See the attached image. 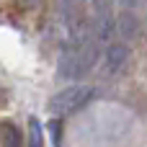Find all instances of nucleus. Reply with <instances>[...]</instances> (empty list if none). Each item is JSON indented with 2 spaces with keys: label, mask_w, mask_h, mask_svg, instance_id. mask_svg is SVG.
<instances>
[{
  "label": "nucleus",
  "mask_w": 147,
  "mask_h": 147,
  "mask_svg": "<svg viewBox=\"0 0 147 147\" xmlns=\"http://www.w3.org/2000/svg\"><path fill=\"white\" fill-rule=\"evenodd\" d=\"M98 54H101V44L93 36L85 39V41L65 44V49L59 54V62H57L59 78H83V75H88L93 70Z\"/></svg>",
  "instance_id": "f257e3e1"
},
{
  "label": "nucleus",
  "mask_w": 147,
  "mask_h": 147,
  "mask_svg": "<svg viewBox=\"0 0 147 147\" xmlns=\"http://www.w3.org/2000/svg\"><path fill=\"white\" fill-rule=\"evenodd\" d=\"M90 98H93V88H90V85H72V88L59 90V93L49 101V111H52L54 116H70V114H75L78 109H83Z\"/></svg>",
  "instance_id": "f03ea898"
},
{
  "label": "nucleus",
  "mask_w": 147,
  "mask_h": 147,
  "mask_svg": "<svg viewBox=\"0 0 147 147\" xmlns=\"http://www.w3.org/2000/svg\"><path fill=\"white\" fill-rule=\"evenodd\" d=\"M93 3V39L98 44L111 41L116 21H114V0H90Z\"/></svg>",
  "instance_id": "7ed1b4c3"
},
{
  "label": "nucleus",
  "mask_w": 147,
  "mask_h": 147,
  "mask_svg": "<svg viewBox=\"0 0 147 147\" xmlns=\"http://www.w3.org/2000/svg\"><path fill=\"white\" fill-rule=\"evenodd\" d=\"M127 59H129V49L124 44H109V49L103 54V67H106L109 75H116V72L124 70Z\"/></svg>",
  "instance_id": "20e7f679"
},
{
  "label": "nucleus",
  "mask_w": 147,
  "mask_h": 147,
  "mask_svg": "<svg viewBox=\"0 0 147 147\" xmlns=\"http://www.w3.org/2000/svg\"><path fill=\"white\" fill-rule=\"evenodd\" d=\"M0 147H23V137L16 124H10V121L0 124Z\"/></svg>",
  "instance_id": "39448f33"
},
{
  "label": "nucleus",
  "mask_w": 147,
  "mask_h": 147,
  "mask_svg": "<svg viewBox=\"0 0 147 147\" xmlns=\"http://www.w3.org/2000/svg\"><path fill=\"white\" fill-rule=\"evenodd\" d=\"M28 147H44V132H41L39 119L28 121Z\"/></svg>",
  "instance_id": "423d86ee"
}]
</instances>
